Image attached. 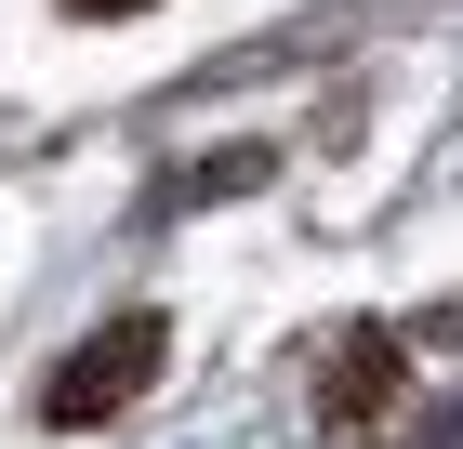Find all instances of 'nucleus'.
I'll list each match as a JSON object with an SVG mask.
<instances>
[{
	"mask_svg": "<svg viewBox=\"0 0 463 449\" xmlns=\"http://www.w3.org/2000/svg\"><path fill=\"white\" fill-rule=\"evenodd\" d=\"M146 383H159V317H107L67 370L40 383V423H107V410H133Z\"/></svg>",
	"mask_w": 463,
	"mask_h": 449,
	"instance_id": "1",
	"label": "nucleus"
},
{
	"mask_svg": "<svg viewBox=\"0 0 463 449\" xmlns=\"http://www.w3.org/2000/svg\"><path fill=\"white\" fill-rule=\"evenodd\" d=\"M384 397H397V344H384V331H345L331 370H318V436H357Z\"/></svg>",
	"mask_w": 463,
	"mask_h": 449,
	"instance_id": "2",
	"label": "nucleus"
},
{
	"mask_svg": "<svg viewBox=\"0 0 463 449\" xmlns=\"http://www.w3.org/2000/svg\"><path fill=\"white\" fill-rule=\"evenodd\" d=\"M279 173V145H225V159H199V199H225V185H265Z\"/></svg>",
	"mask_w": 463,
	"mask_h": 449,
	"instance_id": "3",
	"label": "nucleus"
},
{
	"mask_svg": "<svg viewBox=\"0 0 463 449\" xmlns=\"http://www.w3.org/2000/svg\"><path fill=\"white\" fill-rule=\"evenodd\" d=\"M67 14H93V27H119V14H159V0H67Z\"/></svg>",
	"mask_w": 463,
	"mask_h": 449,
	"instance_id": "4",
	"label": "nucleus"
}]
</instances>
